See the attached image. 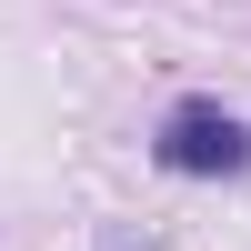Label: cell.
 I'll return each mask as SVG.
<instances>
[{
	"label": "cell",
	"mask_w": 251,
	"mask_h": 251,
	"mask_svg": "<svg viewBox=\"0 0 251 251\" xmlns=\"http://www.w3.org/2000/svg\"><path fill=\"white\" fill-rule=\"evenodd\" d=\"M151 151H161V171H181V181H221V171H251V121L221 111V100H181Z\"/></svg>",
	"instance_id": "6da1fadb"
}]
</instances>
